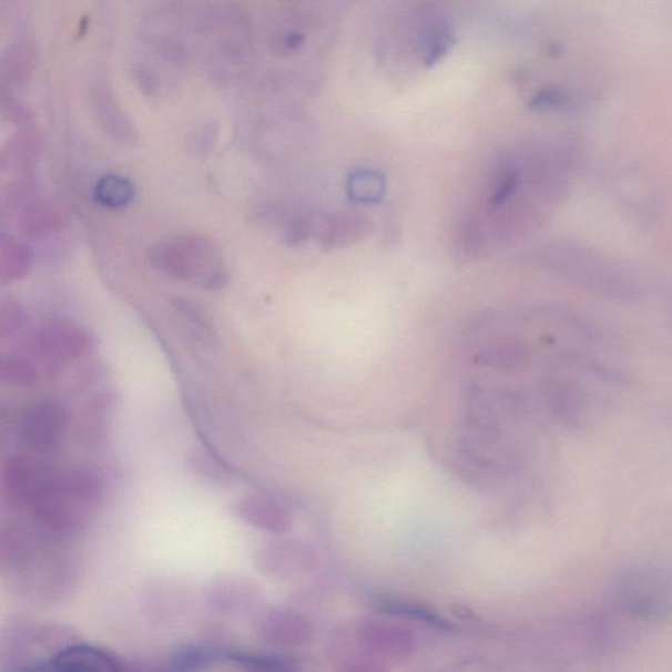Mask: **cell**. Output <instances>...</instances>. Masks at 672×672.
I'll return each instance as SVG.
<instances>
[{
  "label": "cell",
  "mask_w": 672,
  "mask_h": 672,
  "mask_svg": "<svg viewBox=\"0 0 672 672\" xmlns=\"http://www.w3.org/2000/svg\"><path fill=\"white\" fill-rule=\"evenodd\" d=\"M149 261L163 275L206 291H221L228 284L221 250L203 235L187 234L159 242L150 250Z\"/></svg>",
  "instance_id": "3"
},
{
  "label": "cell",
  "mask_w": 672,
  "mask_h": 672,
  "mask_svg": "<svg viewBox=\"0 0 672 672\" xmlns=\"http://www.w3.org/2000/svg\"><path fill=\"white\" fill-rule=\"evenodd\" d=\"M597 613L612 648L631 649L672 617V563L643 561L621 570Z\"/></svg>",
  "instance_id": "1"
},
{
  "label": "cell",
  "mask_w": 672,
  "mask_h": 672,
  "mask_svg": "<svg viewBox=\"0 0 672 672\" xmlns=\"http://www.w3.org/2000/svg\"><path fill=\"white\" fill-rule=\"evenodd\" d=\"M111 403L99 397L84 407L75 420L73 432L84 446H98L103 442L111 424Z\"/></svg>",
  "instance_id": "17"
},
{
  "label": "cell",
  "mask_w": 672,
  "mask_h": 672,
  "mask_svg": "<svg viewBox=\"0 0 672 672\" xmlns=\"http://www.w3.org/2000/svg\"><path fill=\"white\" fill-rule=\"evenodd\" d=\"M70 427L63 405L53 399H42L28 407L21 417L20 438L30 452L53 455L67 440Z\"/></svg>",
  "instance_id": "6"
},
{
  "label": "cell",
  "mask_w": 672,
  "mask_h": 672,
  "mask_svg": "<svg viewBox=\"0 0 672 672\" xmlns=\"http://www.w3.org/2000/svg\"><path fill=\"white\" fill-rule=\"evenodd\" d=\"M518 175L513 171H505L502 177L499 179L495 192H492L491 204L502 206L509 202L515 191L518 189Z\"/></svg>",
  "instance_id": "30"
},
{
  "label": "cell",
  "mask_w": 672,
  "mask_h": 672,
  "mask_svg": "<svg viewBox=\"0 0 672 672\" xmlns=\"http://www.w3.org/2000/svg\"><path fill=\"white\" fill-rule=\"evenodd\" d=\"M35 62H38V47L33 35L30 32L20 33L3 54L4 89L17 90L30 82Z\"/></svg>",
  "instance_id": "15"
},
{
  "label": "cell",
  "mask_w": 672,
  "mask_h": 672,
  "mask_svg": "<svg viewBox=\"0 0 672 672\" xmlns=\"http://www.w3.org/2000/svg\"><path fill=\"white\" fill-rule=\"evenodd\" d=\"M196 592L179 578H156L142 586L139 607L142 618L155 627H171L195 610Z\"/></svg>",
  "instance_id": "5"
},
{
  "label": "cell",
  "mask_w": 672,
  "mask_h": 672,
  "mask_svg": "<svg viewBox=\"0 0 672 672\" xmlns=\"http://www.w3.org/2000/svg\"><path fill=\"white\" fill-rule=\"evenodd\" d=\"M377 609L391 617L405 618L417 623L440 629V631L450 632L454 625L449 623L440 613L428 609L419 603L407 602L400 599H378Z\"/></svg>",
  "instance_id": "20"
},
{
  "label": "cell",
  "mask_w": 672,
  "mask_h": 672,
  "mask_svg": "<svg viewBox=\"0 0 672 672\" xmlns=\"http://www.w3.org/2000/svg\"><path fill=\"white\" fill-rule=\"evenodd\" d=\"M312 228L313 224L309 218H295L291 221L287 232H285V240H287L288 245H302L303 242L310 237Z\"/></svg>",
  "instance_id": "31"
},
{
  "label": "cell",
  "mask_w": 672,
  "mask_h": 672,
  "mask_svg": "<svg viewBox=\"0 0 672 672\" xmlns=\"http://www.w3.org/2000/svg\"><path fill=\"white\" fill-rule=\"evenodd\" d=\"M526 359V354L517 345H502L488 349L477 356V362L497 369L519 366Z\"/></svg>",
  "instance_id": "25"
},
{
  "label": "cell",
  "mask_w": 672,
  "mask_h": 672,
  "mask_svg": "<svg viewBox=\"0 0 672 672\" xmlns=\"http://www.w3.org/2000/svg\"><path fill=\"white\" fill-rule=\"evenodd\" d=\"M89 102L96 123L111 140L128 146L138 144V131L104 78L98 77L91 82Z\"/></svg>",
  "instance_id": "11"
},
{
  "label": "cell",
  "mask_w": 672,
  "mask_h": 672,
  "mask_svg": "<svg viewBox=\"0 0 672 672\" xmlns=\"http://www.w3.org/2000/svg\"><path fill=\"white\" fill-rule=\"evenodd\" d=\"M231 512L235 519L259 531L284 534L293 525L292 513L276 499L263 496H246L234 500Z\"/></svg>",
  "instance_id": "13"
},
{
  "label": "cell",
  "mask_w": 672,
  "mask_h": 672,
  "mask_svg": "<svg viewBox=\"0 0 672 672\" xmlns=\"http://www.w3.org/2000/svg\"><path fill=\"white\" fill-rule=\"evenodd\" d=\"M189 465L193 475L203 477L206 481L220 485L233 481L232 471L208 449L202 447L193 449L189 456Z\"/></svg>",
  "instance_id": "23"
},
{
  "label": "cell",
  "mask_w": 672,
  "mask_h": 672,
  "mask_svg": "<svg viewBox=\"0 0 672 672\" xmlns=\"http://www.w3.org/2000/svg\"><path fill=\"white\" fill-rule=\"evenodd\" d=\"M174 310L193 339L205 347L217 345L216 328H214L208 312L203 309L202 305L193 303L189 298H176Z\"/></svg>",
  "instance_id": "18"
},
{
  "label": "cell",
  "mask_w": 672,
  "mask_h": 672,
  "mask_svg": "<svg viewBox=\"0 0 672 672\" xmlns=\"http://www.w3.org/2000/svg\"><path fill=\"white\" fill-rule=\"evenodd\" d=\"M349 187H352L353 196L360 202H375L383 195L384 181L377 174H359L353 179Z\"/></svg>",
  "instance_id": "27"
},
{
  "label": "cell",
  "mask_w": 672,
  "mask_h": 672,
  "mask_svg": "<svg viewBox=\"0 0 672 672\" xmlns=\"http://www.w3.org/2000/svg\"><path fill=\"white\" fill-rule=\"evenodd\" d=\"M211 660L212 654L208 650L187 648L177 652L173 662L179 669H202L204 664L210 663Z\"/></svg>",
  "instance_id": "28"
},
{
  "label": "cell",
  "mask_w": 672,
  "mask_h": 672,
  "mask_svg": "<svg viewBox=\"0 0 672 672\" xmlns=\"http://www.w3.org/2000/svg\"><path fill=\"white\" fill-rule=\"evenodd\" d=\"M2 376L7 383L19 386H31L38 380V371L32 364L12 357L3 362Z\"/></svg>",
  "instance_id": "26"
},
{
  "label": "cell",
  "mask_w": 672,
  "mask_h": 672,
  "mask_svg": "<svg viewBox=\"0 0 672 672\" xmlns=\"http://www.w3.org/2000/svg\"><path fill=\"white\" fill-rule=\"evenodd\" d=\"M234 663L250 670L291 671L296 669L295 661L288 656L238 652L232 655Z\"/></svg>",
  "instance_id": "24"
},
{
  "label": "cell",
  "mask_w": 672,
  "mask_h": 672,
  "mask_svg": "<svg viewBox=\"0 0 672 672\" xmlns=\"http://www.w3.org/2000/svg\"><path fill=\"white\" fill-rule=\"evenodd\" d=\"M255 632L264 643L274 648H299L314 638L309 619L291 609H267L255 614Z\"/></svg>",
  "instance_id": "10"
},
{
  "label": "cell",
  "mask_w": 672,
  "mask_h": 672,
  "mask_svg": "<svg viewBox=\"0 0 672 672\" xmlns=\"http://www.w3.org/2000/svg\"><path fill=\"white\" fill-rule=\"evenodd\" d=\"M102 478L89 468L54 470L31 507L34 525L48 538L64 542L91 525L103 499Z\"/></svg>",
  "instance_id": "2"
},
{
  "label": "cell",
  "mask_w": 672,
  "mask_h": 672,
  "mask_svg": "<svg viewBox=\"0 0 672 672\" xmlns=\"http://www.w3.org/2000/svg\"><path fill=\"white\" fill-rule=\"evenodd\" d=\"M369 231L370 224L366 218L340 214V216L327 221L324 233H322V246L335 248L349 245V243L362 240Z\"/></svg>",
  "instance_id": "19"
},
{
  "label": "cell",
  "mask_w": 672,
  "mask_h": 672,
  "mask_svg": "<svg viewBox=\"0 0 672 672\" xmlns=\"http://www.w3.org/2000/svg\"><path fill=\"white\" fill-rule=\"evenodd\" d=\"M81 577V564L62 550L50 547L19 568L21 592L39 603H55L70 595Z\"/></svg>",
  "instance_id": "4"
},
{
  "label": "cell",
  "mask_w": 672,
  "mask_h": 672,
  "mask_svg": "<svg viewBox=\"0 0 672 672\" xmlns=\"http://www.w3.org/2000/svg\"><path fill=\"white\" fill-rule=\"evenodd\" d=\"M359 641L367 652L389 661H405L417 650V639L409 629L385 621H366L359 628Z\"/></svg>",
  "instance_id": "12"
},
{
  "label": "cell",
  "mask_w": 672,
  "mask_h": 672,
  "mask_svg": "<svg viewBox=\"0 0 672 672\" xmlns=\"http://www.w3.org/2000/svg\"><path fill=\"white\" fill-rule=\"evenodd\" d=\"M49 668L69 672H105L123 669V661L102 646L71 643L49 658Z\"/></svg>",
  "instance_id": "14"
},
{
  "label": "cell",
  "mask_w": 672,
  "mask_h": 672,
  "mask_svg": "<svg viewBox=\"0 0 672 672\" xmlns=\"http://www.w3.org/2000/svg\"><path fill=\"white\" fill-rule=\"evenodd\" d=\"M91 348L89 335L82 328L59 325L47 328L40 335V354L49 360H68L82 356Z\"/></svg>",
  "instance_id": "16"
},
{
  "label": "cell",
  "mask_w": 672,
  "mask_h": 672,
  "mask_svg": "<svg viewBox=\"0 0 672 672\" xmlns=\"http://www.w3.org/2000/svg\"><path fill=\"white\" fill-rule=\"evenodd\" d=\"M218 139V129L212 124H206L200 131L193 135L190 142V147L193 153L197 155H204L212 152L214 145H216Z\"/></svg>",
  "instance_id": "29"
},
{
  "label": "cell",
  "mask_w": 672,
  "mask_h": 672,
  "mask_svg": "<svg viewBox=\"0 0 672 672\" xmlns=\"http://www.w3.org/2000/svg\"><path fill=\"white\" fill-rule=\"evenodd\" d=\"M32 266V254L28 247L12 240H2L0 247V275L3 283L23 278Z\"/></svg>",
  "instance_id": "22"
},
{
  "label": "cell",
  "mask_w": 672,
  "mask_h": 672,
  "mask_svg": "<svg viewBox=\"0 0 672 672\" xmlns=\"http://www.w3.org/2000/svg\"><path fill=\"white\" fill-rule=\"evenodd\" d=\"M54 469L47 467L35 457L12 456L4 464L2 491L7 503L18 509H30L44 491Z\"/></svg>",
  "instance_id": "8"
},
{
  "label": "cell",
  "mask_w": 672,
  "mask_h": 672,
  "mask_svg": "<svg viewBox=\"0 0 672 672\" xmlns=\"http://www.w3.org/2000/svg\"><path fill=\"white\" fill-rule=\"evenodd\" d=\"M561 95L556 92H544L534 99V106H554L561 103Z\"/></svg>",
  "instance_id": "32"
},
{
  "label": "cell",
  "mask_w": 672,
  "mask_h": 672,
  "mask_svg": "<svg viewBox=\"0 0 672 672\" xmlns=\"http://www.w3.org/2000/svg\"><path fill=\"white\" fill-rule=\"evenodd\" d=\"M317 554L296 539H276L257 550L255 564L264 577L276 581H289L309 573L317 567Z\"/></svg>",
  "instance_id": "7"
},
{
  "label": "cell",
  "mask_w": 672,
  "mask_h": 672,
  "mask_svg": "<svg viewBox=\"0 0 672 672\" xmlns=\"http://www.w3.org/2000/svg\"><path fill=\"white\" fill-rule=\"evenodd\" d=\"M205 602L220 617L245 618L262 610L263 593L259 586L246 577L223 576L211 582Z\"/></svg>",
  "instance_id": "9"
},
{
  "label": "cell",
  "mask_w": 672,
  "mask_h": 672,
  "mask_svg": "<svg viewBox=\"0 0 672 672\" xmlns=\"http://www.w3.org/2000/svg\"><path fill=\"white\" fill-rule=\"evenodd\" d=\"M135 197L134 185L129 179L109 174L99 179L94 187V198L99 205L109 210H123Z\"/></svg>",
  "instance_id": "21"
}]
</instances>
